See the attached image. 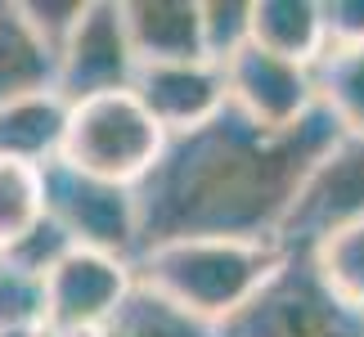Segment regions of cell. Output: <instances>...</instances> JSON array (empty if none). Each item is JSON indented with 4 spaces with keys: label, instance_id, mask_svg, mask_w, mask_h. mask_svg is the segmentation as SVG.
<instances>
[{
    "label": "cell",
    "instance_id": "e0dca14e",
    "mask_svg": "<svg viewBox=\"0 0 364 337\" xmlns=\"http://www.w3.org/2000/svg\"><path fill=\"white\" fill-rule=\"evenodd\" d=\"M46 220V166L0 158V252L23 243Z\"/></svg>",
    "mask_w": 364,
    "mask_h": 337
},
{
    "label": "cell",
    "instance_id": "5bb4252c",
    "mask_svg": "<svg viewBox=\"0 0 364 337\" xmlns=\"http://www.w3.org/2000/svg\"><path fill=\"white\" fill-rule=\"evenodd\" d=\"M54 73H59V59L23 18V5L0 0V108L54 90Z\"/></svg>",
    "mask_w": 364,
    "mask_h": 337
},
{
    "label": "cell",
    "instance_id": "4fadbf2b",
    "mask_svg": "<svg viewBox=\"0 0 364 337\" xmlns=\"http://www.w3.org/2000/svg\"><path fill=\"white\" fill-rule=\"evenodd\" d=\"M252 46L315 68L328 50L324 0H252Z\"/></svg>",
    "mask_w": 364,
    "mask_h": 337
},
{
    "label": "cell",
    "instance_id": "3957f363",
    "mask_svg": "<svg viewBox=\"0 0 364 337\" xmlns=\"http://www.w3.org/2000/svg\"><path fill=\"white\" fill-rule=\"evenodd\" d=\"M220 337H364V311L328 284L311 247H288Z\"/></svg>",
    "mask_w": 364,
    "mask_h": 337
},
{
    "label": "cell",
    "instance_id": "ffe728a7",
    "mask_svg": "<svg viewBox=\"0 0 364 337\" xmlns=\"http://www.w3.org/2000/svg\"><path fill=\"white\" fill-rule=\"evenodd\" d=\"M203 46L212 63H230L252 46V0H203Z\"/></svg>",
    "mask_w": 364,
    "mask_h": 337
},
{
    "label": "cell",
    "instance_id": "52a82bcc",
    "mask_svg": "<svg viewBox=\"0 0 364 337\" xmlns=\"http://www.w3.org/2000/svg\"><path fill=\"white\" fill-rule=\"evenodd\" d=\"M135 77H139V59H135L131 36H126L122 0H90L81 23H77V32L59 50L54 90L68 104H81V100L131 90Z\"/></svg>",
    "mask_w": 364,
    "mask_h": 337
},
{
    "label": "cell",
    "instance_id": "6da1fadb",
    "mask_svg": "<svg viewBox=\"0 0 364 337\" xmlns=\"http://www.w3.org/2000/svg\"><path fill=\"white\" fill-rule=\"evenodd\" d=\"M342 139L324 108L297 131H265L239 108L189 135H171L162 162L135 189L139 252L185 238L284 243L306 180Z\"/></svg>",
    "mask_w": 364,
    "mask_h": 337
},
{
    "label": "cell",
    "instance_id": "d6986e66",
    "mask_svg": "<svg viewBox=\"0 0 364 337\" xmlns=\"http://www.w3.org/2000/svg\"><path fill=\"white\" fill-rule=\"evenodd\" d=\"M311 252H315L319 270L328 274V284L338 288L351 306L364 311V220L328 234L324 243H315Z\"/></svg>",
    "mask_w": 364,
    "mask_h": 337
},
{
    "label": "cell",
    "instance_id": "8fae6325",
    "mask_svg": "<svg viewBox=\"0 0 364 337\" xmlns=\"http://www.w3.org/2000/svg\"><path fill=\"white\" fill-rule=\"evenodd\" d=\"M122 18L139 68L207 59L203 0H122Z\"/></svg>",
    "mask_w": 364,
    "mask_h": 337
},
{
    "label": "cell",
    "instance_id": "ac0fdd59",
    "mask_svg": "<svg viewBox=\"0 0 364 337\" xmlns=\"http://www.w3.org/2000/svg\"><path fill=\"white\" fill-rule=\"evenodd\" d=\"M0 337H46V279L0 252Z\"/></svg>",
    "mask_w": 364,
    "mask_h": 337
},
{
    "label": "cell",
    "instance_id": "9a60e30c",
    "mask_svg": "<svg viewBox=\"0 0 364 337\" xmlns=\"http://www.w3.org/2000/svg\"><path fill=\"white\" fill-rule=\"evenodd\" d=\"M100 337H220V333L207 319L189 315L185 306H176L171 297H162L158 288L135 279L131 297L122 301V311L108 319Z\"/></svg>",
    "mask_w": 364,
    "mask_h": 337
},
{
    "label": "cell",
    "instance_id": "2e32d148",
    "mask_svg": "<svg viewBox=\"0 0 364 337\" xmlns=\"http://www.w3.org/2000/svg\"><path fill=\"white\" fill-rule=\"evenodd\" d=\"M315 90L342 135H364V46H328L315 63Z\"/></svg>",
    "mask_w": 364,
    "mask_h": 337
},
{
    "label": "cell",
    "instance_id": "30bf717a",
    "mask_svg": "<svg viewBox=\"0 0 364 337\" xmlns=\"http://www.w3.org/2000/svg\"><path fill=\"white\" fill-rule=\"evenodd\" d=\"M135 100L153 112V122L166 135H189L198 126L216 122L230 108L225 86V63L193 59V63H153L139 68L135 77Z\"/></svg>",
    "mask_w": 364,
    "mask_h": 337
},
{
    "label": "cell",
    "instance_id": "8992f818",
    "mask_svg": "<svg viewBox=\"0 0 364 337\" xmlns=\"http://www.w3.org/2000/svg\"><path fill=\"white\" fill-rule=\"evenodd\" d=\"M135 288V261L68 252L46 279V337H100Z\"/></svg>",
    "mask_w": 364,
    "mask_h": 337
},
{
    "label": "cell",
    "instance_id": "9c48e42d",
    "mask_svg": "<svg viewBox=\"0 0 364 337\" xmlns=\"http://www.w3.org/2000/svg\"><path fill=\"white\" fill-rule=\"evenodd\" d=\"M364 220V135H342L306 180L288 216L284 247H315L328 234Z\"/></svg>",
    "mask_w": 364,
    "mask_h": 337
},
{
    "label": "cell",
    "instance_id": "7c38bea8",
    "mask_svg": "<svg viewBox=\"0 0 364 337\" xmlns=\"http://www.w3.org/2000/svg\"><path fill=\"white\" fill-rule=\"evenodd\" d=\"M68 117H73V104L59 90H41V95H27V100L0 108V158L54 166L63 158Z\"/></svg>",
    "mask_w": 364,
    "mask_h": 337
},
{
    "label": "cell",
    "instance_id": "7a4b0ae2",
    "mask_svg": "<svg viewBox=\"0 0 364 337\" xmlns=\"http://www.w3.org/2000/svg\"><path fill=\"white\" fill-rule=\"evenodd\" d=\"M288 257L284 243H243V238H185L135 257V279L162 297L207 319L216 333L261 292V284Z\"/></svg>",
    "mask_w": 364,
    "mask_h": 337
},
{
    "label": "cell",
    "instance_id": "5b68a950",
    "mask_svg": "<svg viewBox=\"0 0 364 337\" xmlns=\"http://www.w3.org/2000/svg\"><path fill=\"white\" fill-rule=\"evenodd\" d=\"M46 216L86 252L135 261L139 257V203L135 189L81 176L73 166H46Z\"/></svg>",
    "mask_w": 364,
    "mask_h": 337
},
{
    "label": "cell",
    "instance_id": "44dd1931",
    "mask_svg": "<svg viewBox=\"0 0 364 337\" xmlns=\"http://www.w3.org/2000/svg\"><path fill=\"white\" fill-rule=\"evenodd\" d=\"M23 5V18L32 23V32L46 41L54 50V59H59V50L68 46V36L77 32L81 14H86L90 0H18Z\"/></svg>",
    "mask_w": 364,
    "mask_h": 337
},
{
    "label": "cell",
    "instance_id": "277c9868",
    "mask_svg": "<svg viewBox=\"0 0 364 337\" xmlns=\"http://www.w3.org/2000/svg\"><path fill=\"white\" fill-rule=\"evenodd\" d=\"M166 144H171V135L153 122V112L135 100V90H117L73 104L59 162L81 176L108 180V185L139 189L149 171L162 162Z\"/></svg>",
    "mask_w": 364,
    "mask_h": 337
},
{
    "label": "cell",
    "instance_id": "ba28073f",
    "mask_svg": "<svg viewBox=\"0 0 364 337\" xmlns=\"http://www.w3.org/2000/svg\"><path fill=\"white\" fill-rule=\"evenodd\" d=\"M225 86L230 108H239L247 122L265 131H297L306 117L319 112L315 68L279 59L261 46H247L225 63Z\"/></svg>",
    "mask_w": 364,
    "mask_h": 337
},
{
    "label": "cell",
    "instance_id": "7402d4cb",
    "mask_svg": "<svg viewBox=\"0 0 364 337\" xmlns=\"http://www.w3.org/2000/svg\"><path fill=\"white\" fill-rule=\"evenodd\" d=\"M328 46H364V0H324Z\"/></svg>",
    "mask_w": 364,
    "mask_h": 337
}]
</instances>
